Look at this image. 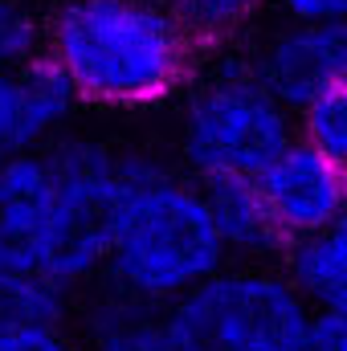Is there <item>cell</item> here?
<instances>
[{"label": "cell", "mask_w": 347, "mask_h": 351, "mask_svg": "<svg viewBox=\"0 0 347 351\" xmlns=\"http://www.w3.org/2000/svg\"><path fill=\"white\" fill-rule=\"evenodd\" d=\"M254 184L286 245L323 233L347 213V168L298 135L254 176Z\"/></svg>", "instance_id": "5"}, {"label": "cell", "mask_w": 347, "mask_h": 351, "mask_svg": "<svg viewBox=\"0 0 347 351\" xmlns=\"http://www.w3.org/2000/svg\"><path fill=\"white\" fill-rule=\"evenodd\" d=\"M0 351H82L62 327H0Z\"/></svg>", "instance_id": "15"}, {"label": "cell", "mask_w": 347, "mask_h": 351, "mask_svg": "<svg viewBox=\"0 0 347 351\" xmlns=\"http://www.w3.org/2000/svg\"><path fill=\"white\" fill-rule=\"evenodd\" d=\"M294 123L302 143L319 147L323 156L347 168V78L315 94L302 110H294Z\"/></svg>", "instance_id": "12"}, {"label": "cell", "mask_w": 347, "mask_h": 351, "mask_svg": "<svg viewBox=\"0 0 347 351\" xmlns=\"http://www.w3.org/2000/svg\"><path fill=\"white\" fill-rule=\"evenodd\" d=\"M200 188H204L213 221L225 237L229 258H261V254H274L286 245L254 180H208Z\"/></svg>", "instance_id": "9"}, {"label": "cell", "mask_w": 347, "mask_h": 351, "mask_svg": "<svg viewBox=\"0 0 347 351\" xmlns=\"http://www.w3.org/2000/svg\"><path fill=\"white\" fill-rule=\"evenodd\" d=\"M294 135V110L241 58L204 70L180 106V156L196 184L254 180Z\"/></svg>", "instance_id": "3"}, {"label": "cell", "mask_w": 347, "mask_h": 351, "mask_svg": "<svg viewBox=\"0 0 347 351\" xmlns=\"http://www.w3.org/2000/svg\"><path fill=\"white\" fill-rule=\"evenodd\" d=\"M0 4H4V0H0Z\"/></svg>", "instance_id": "18"}, {"label": "cell", "mask_w": 347, "mask_h": 351, "mask_svg": "<svg viewBox=\"0 0 347 351\" xmlns=\"http://www.w3.org/2000/svg\"><path fill=\"white\" fill-rule=\"evenodd\" d=\"M286 278L311 311L339 315L347 323V213L323 233L286 245Z\"/></svg>", "instance_id": "8"}, {"label": "cell", "mask_w": 347, "mask_h": 351, "mask_svg": "<svg viewBox=\"0 0 347 351\" xmlns=\"http://www.w3.org/2000/svg\"><path fill=\"white\" fill-rule=\"evenodd\" d=\"M286 21H339L347 16V0H274Z\"/></svg>", "instance_id": "17"}, {"label": "cell", "mask_w": 347, "mask_h": 351, "mask_svg": "<svg viewBox=\"0 0 347 351\" xmlns=\"http://www.w3.org/2000/svg\"><path fill=\"white\" fill-rule=\"evenodd\" d=\"M70 290L45 274H0V327H62Z\"/></svg>", "instance_id": "11"}, {"label": "cell", "mask_w": 347, "mask_h": 351, "mask_svg": "<svg viewBox=\"0 0 347 351\" xmlns=\"http://www.w3.org/2000/svg\"><path fill=\"white\" fill-rule=\"evenodd\" d=\"M86 351H168L164 348V306H147L127 294H110L90 306Z\"/></svg>", "instance_id": "10"}, {"label": "cell", "mask_w": 347, "mask_h": 351, "mask_svg": "<svg viewBox=\"0 0 347 351\" xmlns=\"http://www.w3.org/2000/svg\"><path fill=\"white\" fill-rule=\"evenodd\" d=\"M261 82L290 110L347 78V16L339 21H286L254 58Z\"/></svg>", "instance_id": "6"}, {"label": "cell", "mask_w": 347, "mask_h": 351, "mask_svg": "<svg viewBox=\"0 0 347 351\" xmlns=\"http://www.w3.org/2000/svg\"><path fill=\"white\" fill-rule=\"evenodd\" d=\"M78 106L74 86L45 53L0 70V160L58 143Z\"/></svg>", "instance_id": "7"}, {"label": "cell", "mask_w": 347, "mask_h": 351, "mask_svg": "<svg viewBox=\"0 0 347 351\" xmlns=\"http://www.w3.org/2000/svg\"><path fill=\"white\" fill-rule=\"evenodd\" d=\"M164 4L196 37V45H208V41H225L237 29H246L265 0H164Z\"/></svg>", "instance_id": "13"}, {"label": "cell", "mask_w": 347, "mask_h": 351, "mask_svg": "<svg viewBox=\"0 0 347 351\" xmlns=\"http://www.w3.org/2000/svg\"><path fill=\"white\" fill-rule=\"evenodd\" d=\"M41 53H45V29L16 0H4L0 4V70H16Z\"/></svg>", "instance_id": "14"}, {"label": "cell", "mask_w": 347, "mask_h": 351, "mask_svg": "<svg viewBox=\"0 0 347 351\" xmlns=\"http://www.w3.org/2000/svg\"><path fill=\"white\" fill-rule=\"evenodd\" d=\"M294 351H347V323L339 315L311 311V319L302 327V339H298Z\"/></svg>", "instance_id": "16"}, {"label": "cell", "mask_w": 347, "mask_h": 351, "mask_svg": "<svg viewBox=\"0 0 347 351\" xmlns=\"http://www.w3.org/2000/svg\"><path fill=\"white\" fill-rule=\"evenodd\" d=\"M45 58L82 106L143 110L192 78L196 37L164 0H66L45 25Z\"/></svg>", "instance_id": "1"}, {"label": "cell", "mask_w": 347, "mask_h": 351, "mask_svg": "<svg viewBox=\"0 0 347 351\" xmlns=\"http://www.w3.org/2000/svg\"><path fill=\"white\" fill-rule=\"evenodd\" d=\"M311 319L286 274L221 269L164 306L168 351H294Z\"/></svg>", "instance_id": "4"}, {"label": "cell", "mask_w": 347, "mask_h": 351, "mask_svg": "<svg viewBox=\"0 0 347 351\" xmlns=\"http://www.w3.org/2000/svg\"><path fill=\"white\" fill-rule=\"evenodd\" d=\"M225 265L229 250L204 188L143 156H127V180L106 250L115 290L147 306H172Z\"/></svg>", "instance_id": "2"}]
</instances>
